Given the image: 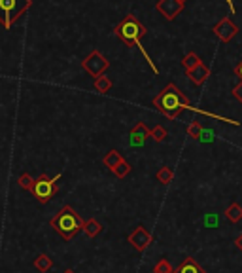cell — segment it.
<instances>
[{
	"label": "cell",
	"instance_id": "obj_3",
	"mask_svg": "<svg viewBox=\"0 0 242 273\" xmlns=\"http://www.w3.org/2000/svg\"><path fill=\"white\" fill-rule=\"evenodd\" d=\"M49 226L63 237L64 241H70L84 230V218L70 205H64L55 212V216L49 220Z\"/></svg>",
	"mask_w": 242,
	"mask_h": 273
},
{
	"label": "cell",
	"instance_id": "obj_14",
	"mask_svg": "<svg viewBox=\"0 0 242 273\" xmlns=\"http://www.w3.org/2000/svg\"><path fill=\"white\" fill-rule=\"evenodd\" d=\"M121 161H123V156H121L119 150H110L104 158H102V163H104L110 171H114V167H116L117 163H121Z\"/></svg>",
	"mask_w": 242,
	"mask_h": 273
},
{
	"label": "cell",
	"instance_id": "obj_28",
	"mask_svg": "<svg viewBox=\"0 0 242 273\" xmlns=\"http://www.w3.org/2000/svg\"><path fill=\"white\" fill-rule=\"evenodd\" d=\"M227 4H229V8H231V10H235V8H233V0H227Z\"/></svg>",
	"mask_w": 242,
	"mask_h": 273
},
{
	"label": "cell",
	"instance_id": "obj_30",
	"mask_svg": "<svg viewBox=\"0 0 242 273\" xmlns=\"http://www.w3.org/2000/svg\"><path fill=\"white\" fill-rule=\"evenodd\" d=\"M180 2H182V4H186V0H180Z\"/></svg>",
	"mask_w": 242,
	"mask_h": 273
},
{
	"label": "cell",
	"instance_id": "obj_19",
	"mask_svg": "<svg viewBox=\"0 0 242 273\" xmlns=\"http://www.w3.org/2000/svg\"><path fill=\"white\" fill-rule=\"evenodd\" d=\"M149 136H151L155 142H163V140H167L169 131H167L163 126H155L153 129H149Z\"/></svg>",
	"mask_w": 242,
	"mask_h": 273
},
{
	"label": "cell",
	"instance_id": "obj_11",
	"mask_svg": "<svg viewBox=\"0 0 242 273\" xmlns=\"http://www.w3.org/2000/svg\"><path fill=\"white\" fill-rule=\"evenodd\" d=\"M188 76H190V80L195 85H202L204 82H206V78L210 76V68H208L204 63H199L195 68L188 70Z\"/></svg>",
	"mask_w": 242,
	"mask_h": 273
},
{
	"label": "cell",
	"instance_id": "obj_16",
	"mask_svg": "<svg viewBox=\"0 0 242 273\" xmlns=\"http://www.w3.org/2000/svg\"><path fill=\"white\" fill-rule=\"evenodd\" d=\"M225 216H227V220L229 222H241L242 220V205L239 203H231L227 209H225Z\"/></svg>",
	"mask_w": 242,
	"mask_h": 273
},
{
	"label": "cell",
	"instance_id": "obj_18",
	"mask_svg": "<svg viewBox=\"0 0 242 273\" xmlns=\"http://www.w3.org/2000/svg\"><path fill=\"white\" fill-rule=\"evenodd\" d=\"M95 89L98 93H108L110 91V87H112V80L110 78H106V76H98L95 78Z\"/></svg>",
	"mask_w": 242,
	"mask_h": 273
},
{
	"label": "cell",
	"instance_id": "obj_4",
	"mask_svg": "<svg viewBox=\"0 0 242 273\" xmlns=\"http://www.w3.org/2000/svg\"><path fill=\"white\" fill-rule=\"evenodd\" d=\"M32 6V0H0V25L10 29Z\"/></svg>",
	"mask_w": 242,
	"mask_h": 273
},
{
	"label": "cell",
	"instance_id": "obj_20",
	"mask_svg": "<svg viewBox=\"0 0 242 273\" xmlns=\"http://www.w3.org/2000/svg\"><path fill=\"white\" fill-rule=\"evenodd\" d=\"M131 163H129V161H125V159H123V161H121V163H117L116 167H114V171H112V173H114V175H116L117 179H125L127 175H129V173H131Z\"/></svg>",
	"mask_w": 242,
	"mask_h": 273
},
{
	"label": "cell",
	"instance_id": "obj_1",
	"mask_svg": "<svg viewBox=\"0 0 242 273\" xmlns=\"http://www.w3.org/2000/svg\"><path fill=\"white\" fill-rule=\"evenodd\" d=\"M153 106L157 108L161 114L170 118V120L180 118L184 110H195L197 112V108L191 106L190 99L186 97V93L174 84L165 85L163 91L153 97Z\"/></svg>",
	"mask_w": 242,
	"mask_h": 273
},
{
	"label": "cell",
	"instance_id": "obj_10",
	"mask_svg": "<svg viewBox=\"0 0 242 273\" xmlns=\"http://www.w3.org/2000/svg\"><path fill=\"white\" fill-rule=\"evenodd\" d=\"M147 136H149V129L146 127L144 122H138L137 126L131 129V133H129V144L131 146H142L146 142Z\"/></svg>",
	"mask_w": 242,
	"mask_h": 273
},
{
	"label": "cell",
	"instance_id": "obj_13",
	"mask_svg": "<svg viewBox=\"0 0 242 273\" xmlns=\"http://www.w3.org/2000/svg\"><path fill=\"white\" fill-rule=\"evenodd\" d=\"M102 230H104L102 224H100L98 220H95V218H89V220L84 222V231H85L87 237H97Z\"/></svg>",
	"mask_w": 242,
	"mask_h": 273
},
{
	"label": "cell",
	"instance_id": "obj_24",
	"mask_svg": "<svg viewBox=\"0 0 242 273\" xmlns=\"http://www.w3.org/2000/svg\"><path fill=\"white\" fill-rule=\"evenodd\" d=\"M200 133H202V127H200L199 122H191V126H188V135H190L191 138L199 140V138H200Z\"/></svg>",
	"mask_w": 242,
	"mask_h": 273
},
{
	"label": "cell",
	"instance_id": "obj_25",
	"mask_svg": "<svg viewBox=\"0 0 242 273\" xmlns=\"http://www.w3.org/2000/svg\"><path fill=\"white\" fill-rule=\"evenodd\" d=\"M233 97H235V99L242 105V82L233 87Z\"/></svg>",
	"mask_w": 242,
	"mask_h": 273
},
{
	"label": "cell",
	"instance_id": "obj_17",
	"mask_svg": "<svg viewBox=\"0 0 242 273\" xmlns=\"http://www.w3.org/2000/svg\"><path fill=\"white\" fill-rule=\"evenodd\" d=\"M199 63H202L200 61V57L197 55V53H193V52H190L188 55H184V59H182V65L186 67V70H191V68H195Z\"/></svg>",
	"mask_w": 242,
	"mask_h": 273
},
{
	"label": "cell",
	"instance_id": "obj_8",
	"mask_svg": "<svg viewBox=\"0 0 242 273\" xmlns=\"http://www.w3.org/2000/svg\"><path fill=\"white\" fill-rule=\"evenodd\" d=\"M155 10L165 17V19H176L182 10H184V4L180 2V0H159L157 4H155Z\"/></svg>",
	"mask_w": 242,
	"mask_h": 273
},
{
	"label": "cell",
	"instance_id": "obj_7",
	"mask_svg": "<svg viewBox=\"0 0 242 273\" xmlns=\"http://www.w3.org/2000/svg\"><path fill=\"white\" fill-rule=\"evenodd\" d=\"M127 241L131 243V247L137 249L138 252H144L147 247L151 245V241H153V235H151L144 226H138V228H135V231L127 237Z\"/></svg>",
	"mask_w": 242,
	"mask_h": 273
},
{
	"label": "cell",
	"instance_id": "obj_6",
	"mask_svg": "<svg viewBox=\"0 0 242 273\" xmlns=\"http://www.w3.org/2000/svg\"><path fill=\"white\" fill-rule=\"evenodd\" d=\"M108 65L110 63H108V59H106L104 55L100 52H97V50H93V52L89 53L84 61H82V68H84L89 76L98 78V76L104 74V70L108 68Z\"/></svg>",
	"mask_w": 242,
	"mask_h": 273
},
{
	"label": "cell",
	"instance_id": "obj_23",
	"mask_svg": "<svg viewBox=\"0 0 242 273\" xmlns=\"http://www.w3.org/2000/svg\"><path fill=\"white\" fill-rule=\"evenodd\" d=\"M17 184H19V188L29 190V192H31V190H32V184H34V179H32L29 173H23L21 177L17 179Z\"/></svg>",
	"mask_w": 242,
	"mask_h": 273
},
{
	"label": "cell",
	"instance_id": "obj_27",
	"mask_svg": "<svg viewBox=\"0 0 242 273\" xmlns=\"http://www.w3.org/2000/svg\"><path fill=\"white\" fill-rule=\"evenodd\" d=\"M235 245H237V249H239V251H242V233L237 237V239H235Z\"/></svg>",
	"mask_w": 242,
	"mask_h": 273
},
{
	"label": "cell",
	"instance_id": "obj_29",
	"mask_svg": "<svg viewBox=\"0 0 242 273\" xmlns=\"http://www.w3.org/2000/svg\"><path fill=\"white\" fill-rule=\"evenodd\" d=\"M63 273H76V272H74V270H64Z\"/></svg>",
	"mask_w": 242,
	"mask_h": 273
},
{
	"label": "cell",
	"instance_id": "obj_15",
	"mask_svg": "<svg viewBox=\"0 0 242 273\" xmlns=\"http://www.w3.org/2000/svg\"><path fill=\"white\" fill-rule=\"evenodd\" d=\"M51 266H53V260L48 256V254H38L36 258H34V268L38 270L40 273H44V272H49L51 270Z\"/></svg>",
	"mask_w": 242,
	"mask_h": 273
},
{
	"label": "cell",
	"instance_id": "obj_9",
	"mask_svg": "<svg viewBox=\"0 0 242 273\" xmlns=\"http://www.w3.org/2000/svg\"><path fill=\"white\" fill-rule=\"evenodd\" d=\"M239 32V27L229 19V17H223L216 27H214V34L220 38L221 42H231L233 38L237 36Z\"/></svg>",
	"mask_w": 242,
	"mask_h": 273
},
{
	"label": "cell",
	"instance_id": "obj_5",
	"mask_svg": "<svg viewBox=\"0 0 242 273\" xmlns=\"http://www.w3.org/2000/svg\"><path fill=\"white\" fill-rule=\"evenodd\" d=\"M59 179H61V173L55 175V177H49V175L44 173L38 179H34L31 194L36 198V201H40L42 205L49 203V201L55 198V194H57V180Z\"/></svg>",
	"mask_w": 242,
	"mask_h": 273
},
{
	"label": "cell",
	"instance_id": "obj_2",
	"mask_svg": "<svg viewBox=\"0 0 242 273\" xmlns=\"http://www.w3.org/2000/svg\"><path fill=\"white\" fill-rule=\"evenodd\" d=\"M114 34L116 36H119L123 42L131 48V46H138V50L142 52V55L146 57L147 65L151 67V70L157 74L159 68L155 67V63L149 59V55H147V52L140 46V40H142V36H146V27L142 25V23L138 21L137 15H133V13H129V15H125L123 17V21L117 23L116 27H114Z\"/></svg>",
	"mask_w": 242,
	"mask_h": 273
},
{
	"label": "cell",
	"instance_id": "obj_12",
	"mask_svg": "<svg viewBox=\"0 0 242 273\" xmlns=\"http://www.w3.org/2000/svg\"><path fill=\"white\" fill-rule=\"evenodd\" d=\"M174 273H206V272L200 268V264L197 262L193 256H188V258H184V262L174 270Z\"/></svg>",
	"mask_w": 242,
	"mask_h": 273
},
{
	"label": "cell",
	"instance_id": "obj_26",
	"mask_svg": "<svg viewBox=\"0 0 242 273\" xmlns=\"http://www.w3.org/2000/svg\"><path fill=\"white\" fill-rule=\"evenodd\" d=\"M235 74L241 78V82H242V61L239 65H237V68H235Z\"/></svg>",
	"mask_w": 242,
	"mask_h": 273
},
{
	"label": "cell",
	"instance_id": "obj_21",
	"mask_svg": "<svg viewBox=\"0 0 242 273\" xmlns=\"http://www.w3.org/2000/svg\"><path fill=\"white\" fill-rule=\"evenodd\" d=\"M172 177H174V173H172L170 167H161L157 171V175H155L157 182H161V184H169L170 180H172Z\"/></svg>",
	"mask_w": 242,
	"mask_h": 273
},
{
	"label": "cell",
	"instance_id": "obj_22",
	"mask_svg": "<svg viewBox=\"0 0 242 273\" xmlns=\"http://www.w3.org/2000/svg\"><path fill=\"white\" fill-rule=\"evenodd\" d=\"M153 273H174V268L170 266V262L167 260V258H161V260L155 264Z\"/></svg>",
	"mask_w": 242,
	"mask_h": 273
}]
</instances>
